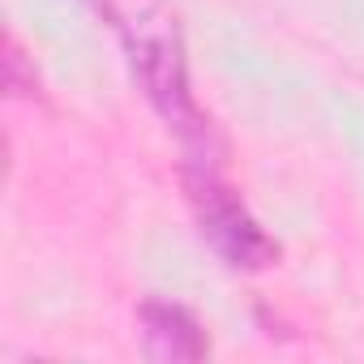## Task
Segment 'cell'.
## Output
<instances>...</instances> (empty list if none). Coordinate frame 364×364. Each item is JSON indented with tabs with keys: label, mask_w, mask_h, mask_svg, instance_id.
Returning a JSON list of instances; mask_svg holds the SVG:
<instances>
[{
	"label": "cell",
	"mask_w": 364,
	"mask_h": 364,
	"mask_svg": "<svg viewBox=\"0 0 364 364\" xmlns=\"http://www.w3.org/2000/svg\"><path fill=\"white\" fill-rule=\"evenodd\" d=\"M141 326H146V347L154 360H202L210 351L198 317L180 304L150 300L141 309Z\"/></svg>",
	"instance_id": "obj_3"
},
{
	"label": "cell",
	"mask_w": 364,
	"mask_h": 364,
	"mask_svg": "<svg viewBox=\"0 0 364 364\" xmlns=\"http://www.w3.org/2000/svg\"><path fill=\"white\" fill-rule=\"evenodd\" d=\"M185 180H189V202L198 210V223H202V236L210 240V249L236 270H262L274 257V245L266 240L257 219L240 206V198L228 189V180L219 176L210 150L193 154Z\"/></svg>",
	"instance_id": "obj_2"
},
{
	"label": "cell",
	"mask_w": 364,
	"mask_h": 364,
	"mask_svg": "<svg viewBox=\"0 0 364 364\" xmlns=\"http://www.w3.org/2000/svg\"><path fill=\"white\" fill-rule=\"evenodd\" d=\"M124 43H129L133 73L146 86L150 103L159 107V116L171 129L185 133L193 154L202 146H210V124L202 120V112L193 103V90H189V60H185L180 31L159 14H141L124 26Z\"/></svg>",
	"instance_id": "obj_1"
}]
</instances>
